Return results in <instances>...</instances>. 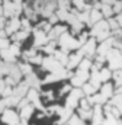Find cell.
Listing matches in <instances>:
<instances>
[{"label": "cell", "mask_w": 122, "mask_h": 125, "mask_svg": "<svg viewBox=\"0 0 122 125\" xmlns=\"http://www.w3.org/2000/svg\"><path fill=\"white\" fill-rule=\"evenodd\" d=\"M80 108H81V109H86V111H90L92 109V103L87 100V97H83V99L80 100Z\"/></svg>", "instance_id": "e575fe53"}, {"label": "cell", "mask_w": 122, "mask_h": 125, "mask_svg": "<svg viewBox=\"0 0 122 125\" xmlns=\"http://www.w3.org/2000/svg\"><path fill=\"white\" fill-rule=\"evenodd\" d=\"M100 79H102V82L109 80V79H111V70H108V68L100 70Z\"/></svg>", "instance_id": "d590c367"}, {"label": "cell", "mask_w": 122, "mask_h": 125, "mask_svg": "<svg viewBox=\"0 0 122 125\" xmlns=\"http://www.w3.org/2000/svg\"><path fill=\"white\" fill-rule=\"evenodd\" d=\"M28 62H32V64H42V62H44V58H42V55H41V54H36L35 57L29 58V61H28Z\"/></svg>", "instance_id": "74e56055"}, {"label": "cell", "mask_w": 122, "mask_h": 125, "mask_svg": "<svg viewBox=\"0 0 122 125\" xmlns=\"http://www.w3.org/2000/svg\"><path fill=\"white\" fill-rule=\"evenodd\" d=\"M103 125H122V122L118 118H113V116H108L105 119V124Z\"/></svg>", "instance_id": "4dcf8cb0"}, {"label": "cell", "mask_w": 122, "mask_h": 125, "mask_svg": "<svg viewBox=\"0 0 122 125\" xmlns=\"http://www.w3.org/2000/svg\"><path fill=\"white\" fill-rule=\"evenodd\" d=\"M54 57H55V60H58V62H60L61 65H67L68 64V55H67V52H64L62 50L61 51H55L54 52Z\"/></svg>", "instance_id": "d6986e66"}, {"label": "cell", "mask_w": 122, "mask_h": 125, "mask_svg": "<svg viewBox=\"0 0 122 125\" xmlns=\"http://www.w3.org/2000/svg\"><path fill=\"white\" fill-rule=\"evenodd\" d=\"M20 70H22V73H23V74H26V76H29V74H32V73H33V71H32V67H30L29 62L20 64Z\"/></svg>", "instance_id": "d6a6232c"}, {"label": "cell", "mask_w": 122, "mask_h": 125, "mask_svg": "<svg viewBox=\"0 0 122 125\" xmlns=\"http://www.w3.org/2000/svg\"><path fill=\"white\" fill-rule=\"evenodd\" d=\"M28 35H29V32H26V31H18L16 33L12 35V39H13L15 42H18V41H23Z\"/></svg>", "instance_id": "cb8c5ba5"}, {"label": "cell", "mask_w": 122, "mask_h": 125, "mask_svg": "<svg viewBox=\"0 0 122 125\" xmlns=\"http://www.w3.org/2000/svg\"><path fill=\"white\" fill-rule=\"evenodd\" d=\"M44 99H45V100H48V102H51V100H54V93H52V90H48V92H44Z\"/></svg>", "instance_id": "b9f144b4"}, {"label": "cell", "mask_w": 122, "mask_h": 125, "mask_svg": "<svg viewBox=\"0 0 122 125\" xmlns=\"http://www.w3.org/2000/svg\"><path fill=\"white\" fill-rule=\"evenodd\" d=\"M68 125H84V124H83V119H81L80 116L73 115V116L70 118V121H68Z\"/></svg>", "instance_id": "836d02e7"}, {"label": "cell", "mask_w": 122, "mask_h": 125, "mask_svg": "<svg viewBox=\"0 0 122 125\" xmlns=\"http://www.w3.org/2000/svg\"><path fill=\"white\" fill-rule=\"evenodd\" d=\"M70 3H71V0H58V7H60V9H67V10H68Z\"/></svg>", "instance_id": "f35d334b"}, {"label": "cell", "mask_w": 122, "mask_h": 125, "mask_svg": "<svg viewBox=\"0 0 122 125\" xmlns=\"http://www.w3.org/2000/svg\"><path fill=\"white\" fill-rule=\"evenodd\" d=\"M83 96H84V92L81 90V89H73L70 94H68V97L65 99V106L67 108H70V109H73V108H77V105L80 103V100L83 99Z\"/></svg>", "instance_id": "3957f363"}, {"label": "cell", "mask_w": 122, "mask_h": 125, "mask_svg": "<svg viewBox=\"0 0 122 125\" xmlns=\"http://www.w3.org/2000/svg\"><path fill=\"white\" fill-rule=\"evenodd\" d=\"M68 92H71V87H70V86H64V87L61 89L60 93H61V94H64V93H68Z\"/></svg>", "instance_id": "f6af8a7d"}, {"label": "cell", "mask_w": 122, "mask_h": 125, "mask_svg": "<svg viewBox=\"0 0 122 125\" xmlns=\"http://www.w3.org/2000/svg\"><path fill=\"white\" fill-rule=\"evenodd\" d=\"M22 76H23V73H22V70H20V65H18V64H10V73H9V77H12V79L18 83V82H20Z\"/></svg>", "instance_id": "5bb4252c"}, {"label": "cell", "mask_w": 122, "mask_h": 125, "mask_svg": "<svg viewBox=\"0 0 122 125\" xmlns=\"http://www.w3.org/2000/svg\"><path fill=\"white\" fill-rule=\"evenodd\" d=\"M100 93L103 94L106 99H109V97H112V94H113V89H112V84L111 83H105L103 86H102V89H100Z\"/></svg>", "instance_id": "ffe728a7"}, {"label": "cell", "mask_w": 122, "mask_h": 125, "mask_svg": "<svg viewBox=\"0 0 122 125\" xmlns=\"http://www.w3.org/2000/svg\"><path fill=\"white\" fill-rule=\"evenodd\" d=\"M105 114L100 108V105H96L94 109H93V118H92V122L93 125H103L105 124Z\"/></svg>", "instance_id": "30bf717a"}, {"label": "cell", "mask_w": 122, "mask_h": 125, "mask_svg": "<svg viewBox=\"0 0 122 125\" xmlns=\"http://www.w3.org/2000/svg\"><path fill=\"white\" fill-rule=\"evenodd\" d=\"M55 15L58 16V19H60V21L68 22V19H70V16H71V12H68L67 9H58Z\"/></svg>", "instance_id": "7402d4cb"}, {"label": "cell", "mask_w": 122, "mask_h": 125, "mask_svg": "<svg viewBox=\"0 0 122 125\" xmlns=\"http://www.w3.org/2000/svg\"><path fill=\"white\" fill-rule=\"evenodd\" d=\"M113 80H115V84L118 86V89L122 87V70H116L113 73Z\"/></svg>", "instance_id": "4316f807"}, {"label": "cell", "mask_w": 122, "mask_h": 125, "mask_svg": "<svg viewBox=\"0 0 122 125\" xmlns=\"http://www.w3.org/2000/svg\"><path fill=\"white\" fill-rule=\"evenodd\" d=\"M109 105H112V106L118 108V109L121 111V114H122V94H116V96H113V97L111 99Z\"/></svg>", "instance_id": "603a6c76"}, {"label": "cell", "mask_w": 122, "mask_h": 125, "mask_svg": "<svg viewBox=\"0 0 122 125\" xmlns=\"http://www.w3.org/2000/svg\"><path fill=\"white\" fill-rule=\"evenodd\" d=\"M102 16H103V13H102L100 10L93 9L90 12V23H97V22H100V21H102Z\"/></svg>", "instance_id": "44dd1931"}, {"label": "cell", "mask_w": 122, "mask_h": 125, "mask_svg": "<svg viewBox=\"0 0 122 125\" xmlns=\"http://www.w3.org/2000/svg\"><path fill=\"white\" fill-rule=\"evenodd\" d=\"M33 109H35V106L33 105H28V106H25L23 109H20V119L22 121H28L30 116H32V114H33Z\"/></svg>", "instance_id": "e0dca14e"}, {"label": "cell", "mask_w": 122, "mask_h": 125, "mask_svg": "<svg viewBox=\"0 0 122 125\" xmlns=\"http://www.w3.org/2000/svg\"><path fill=\"white\" fill-rule=\"evenodd\" d=\"M79 116L84 121V119H92L93 118V109H90V111H86V109H79Z\"/></svg>", "instance_id": "d4e9b609"}, {"label": "cell", "mask_w": 122, "mask_h": 125, "mask_svg": "<svg viewBox=\"0 0 122 125\" xmlns=\"http://www.w3.org/2000/svg\"><path fill=\"white\" fill-rule=\"evenodd\" d=\"M83 92H84V94H87V96H92V94L96 92V89L92 86L90 83H84L83 84Z\"/></svg>", "instance_id": "f1b7e54d"}, {"label": "cell", "mask_w": 122, "mask_h": 125, "mask_svg": "<svg viewBox=\"0 0 122 125\" xmlns=\"http://www.w3.org/2000/svg\"><path fill=\"white\" fill-rule=\"evenodd\" d=\"M42 67H44L47 71H50V73H52V71H58V70H62V65H61L60 62H58V60H55V57H52V55H50V57L44 58Z\"/></svg>", "instance_id": "5b68a950"}, {"label": "cell", "mask_w": 122, "mask_h": 125, "mask_svg": "<svg viewBox=\"0 0 122 125\" xmlns=\"http://www.w3.org/2000/svg\"><path fill=\"white\" fill-rule=\"evenodd\" d=\"M116 1H118V0H103L102 3H103V4H109V6H112V4H115Z\"/></svg>", "instance_id": "bcb514c9"}, {"label": "cell", "mask_w": 122, "mask_h": 125, "mask_svg": "<svg viewBox=\"0 0 122 125\" xmlns=\"http://www.w3.org/2000/svg\"><path fill=\"white\" fill-rule=\"evenodd\" d=\"M108 23H109V29H111V31H115V32H116V31H119V28H121L116 19L109 18V19H108Z\"/></svg>", "instance_id": "83f0119b"}, {"label": "cell", "mask_w": 122, "mask_h": 125, "mask_svg": "<svg viewBox=\"0 0 122 125\" xmlns=\"http://www.w3.org/2000/svg\"><path fill=\"white\" fill-rule=\"evenodd\" d=\"M0 54H1V48H0Z\"/></svg>", "instance_id": "681fc988"}, {"label": "cell", "mask_w": 122, "mask_h": 125, "mask_svg": "<svg viewBox=\"0 0 122 125\" xmlns=\"http://www.w3.org/2000/svg\"><path fill=\"white\" fill-rule=\"evenodd\" d=\"M68 77V71H65L64 68L62 70H58V71H52L47 76L45 79V83H50V82H58L61 79H67Z\"/></svg>", "instance_id": "8fae6325"}, {"label": "cell", "mask_w": 122, "mask_h": 125, "mask_svg": "<svg viewBox=\"0 0 122 125\" xmlns=\"http://www.w3.org/2000/svg\"><path fill=\"white\" fill-rule=\"evenodd\" d=\"M106 58H108L112 70H122V51L112 48L109 51V54L106 55Z\"/></svg>", "instance_id": "7a4b0ae2"}, {"label": "cell", "mask_w": 122, "mask_h": 125, "mask_svg": "<svg viewBox=\"0 0 122 125\" xmlns=\"http://www.w3.org/2000/svg\"><path fill=\"white\" fill-rule=\"evenodd\" d=\"M83 51L80 50V51H77L76 54H73V55H70V58H68V64H67V68L68 70H73V68H76V67H79L80 65V62L83 61L84 58H83Z\"/></svg>", "instance_id": "9c48e42d"}, {"label": "cell", "mask_w": 122, "mask_h": 125, "mask_svg": "<svg viewBox=\"0 0 122 125\" xmlns=\"http://www.w3.org/2000/svg\"><path fill=\"white\" fill-rule=\"evenodd\" d=\"M60 45H61V48H62V51H64V52H67V51H70V50H74V48L81 47V44L79 42V39L73 38V36H71V35H68L67 32H65V33H62V35L60 36Z\"/></svg>", "instance_id": "6da1fadb"}, {"label": "cell", "mask_w": 122, "mask_h": 125, "mask_svg": "<svg viewBox=\"0 0 122 125\" xmlns=\"http://www.w3.org/2000/svg\"><path fill=\"white\" fill-rule=\"evenodd\" d=\"M105 33H109V23L106 21H100L97 23H94L93 29H92V36H100V35H105Z\"/></svg>", "instance_id": "52a82bcc"}, {"label": "cell", "mask_w": 122, "mask_h": 125, "mask_svg": "<svg viewBox=\"0 0 122 125\" xmlns=\"http://www.w3.org/2000/svg\"><path fill=\"white\" fill-rule=\"evenodd\" d=\"M33 32H35V41H33L35 48H36V47H45V45L50 42V39H48V33H45L44 31H41L39 28L33 29Z\"/></svg>", "instance_id": "8992f818"}, {"label": "cell", "mask_w": 122, "mask_h": 125, "mask_svg": "<svg viewBox=\"0 0 122 125\" xmlns=\"http://www.w3.org/2000/svg\"><path fill=\"white\" fill-rule=\"evenodd\" d=\"M102 13H103V16H106V18H111V15L113 13V9L109 6V4H103L102 6V10H100Z\"/></svg>", "instance_id": "f546056e"}, {"label": "cell", "mask_w": 122, "mask_h": 125, "mask_svg": "<svg viewBox=\"0 0 122 125\" xmlns=\"http://www.w3.org/2000/svg\"><path fill=\"white\" fill-rule=\"evenodd\" d=\"M0 3H1V0H0Z\"/></svg>", "instance_id": "f907efd6"}, {"label": "cell", "mask_w": 122, "mask_h": 125, "mask_svg": "<svg viewBox=\"0 0 122 125\" xmlns=\"http://www.w3.org/2000/svg\"><path fill=\"white\" fill-rule=\"evenodd\" d=\"M113 13H122V1H116L113 4Z\"/></svg>", "instance_id": "60d3db41"}, {"label": "cell", "mask_w": 122, "mask_h": 125, "mask_svg": "<svg viewBox=\"0 0 122 125\" xmlns=\"http://www.w3.org/2000/svg\"><path fill=\"white\" fill-rule=\"evenodd\" d=\"M3 25H4V21L3 18H0V29H3Z\"/></svg>", "instance_id": "7dc6e473"}, {"label": "cell", "mask_w": 122, "mask_h": 125, "mask_svg": "<svg viewBox=\"0 0 122 125\" xmlns=\"http://www.w3.org/2000/svg\"><path fill=\"white\" fill-rule=\"evenodd\" d=\"M73 4L76 6L77 10H84V7H86V0H73Z\"/></svg>", "instance_id": "8d00e7d4"}, {"label": "cell", "mask_w": 122, "mask_h": 125, "mask_svg": "<svg viewBox=\"0 0 122 125\" xmlns=\"http://www.w3.org/2000/svg\"><path fill=\"white\" fill-rule=\"evenodd\" d=\"M96 39H89L84 45H83V48H81V51H83V54L89 58V57H92L94 52H96Z\"/></svg>", "instance_id": "4fadbf2b"}, {"label": "cell", "mask_w": 122, "mask_h": 125, "mask_svg": "<svg viewBox=\"0 0 122 125\" xmlns=\"http://www.w3.org/2000/svg\"><path fill=\"white\" fill-rule=\"evenodd\" d=\"M1 121L7 125H19L20 124V116H18V114L12 109H6L1 114Z\"/></svg>", "instance_id": "277c9868"}, {"label": "cell", "mask_w": 122, "mask_h": 125, "mask_svg": "<svg viewBox=\"0 0 122 125\" xmlns=\"http://www.w3.org/2000/svg\"><path fill=\"white\" fill-rule=\"evenodd\" d=\"M26 84L29 86L30 89H39V86H41V80L38 79V76L35 74V73H32L29 76H26Z\"/></svg>", "instance_id": "2e32d148"}, {"label": "cell", "mask_w": 122, "mask_h": 125, "mask_svg": "<svg viewBox=\"0 0 122 125\" xmlns=\"http://www.w3.org/2000/svg\"><path fill=\"white\" fill-rule=\"evenodd\" d=\"M22 26V21H19L18 18H12L10 19V22L7 23V26H6V33L7 35H13V33H16V32L19 31V28Z\"/></svg>", "instance_id": "7c38bea8"}, {"label": "cell", "mask_w": 122, "mask_h": 125, "mask_svg": "<svg viewBox=\"0 0 122 125\" xmlns=\"http://www.w3.org/2000/svg\"><path fill=\"white\" fill-rule=\"evenodd\" d=\"M71 26H73V33H79V32L83 29V22H80V21L77 19L76 22L71 23Z\"/></svg>", "instance_id": "1f68e13d"}, {"label": "cell", "mask_w": 122, "mask_h": 125, "mask_svg": "<svg viewBox=\"0 0 122 125\" xmlns=\"http://www.w3.org/2000/svg\"><path fill=\"white\" fill-rule=\"evenodd\" d=\"M6 87H7V84H6V82L0 79V96H3V92L6 90Z\"/></svg>", "instance_id": "7bdbcfd3"}, {"label": "cell", "mask_w": 122, "mask_h": 125, "mask_svg": "<svg viewBox=\"0 0 122 125\" xmlns=\"http://www.w3.org/2000/svg\"><path fill=\"white\" fill-rule=\"evenodd\" d=\"M23 10H25V16H26V19H29V21H36L38 19V12L33 9V7H29L28 4H23Z\"/></svg>", "instance_id": "ac0fdd59"}, {"label": "cell", "mask_w": 122, "mask_h": 125, "mask_svg": "<svg viewBox=\"0 0 122 125\" xmlns=\"http://www.w3.org/2000/svg\"><path fill=\"white\" fill-rule=\"evenodd\" d=\"M118 94H122V87H119V89H118Z\"/></svg>", "instance_id": "c3c4849f"}, {"label": "cell", "mask_w": 122, "mask_h": 125, "mask_svg": "<svg viewBox=\"0 0 122 125\" xmlns=\"http://www.w3.org/2000/svg\"><path fill=\"white\" fill-rule=\"evenodd\" d=\"M92 67V61H90V58H84L83 61L80 62V65H79V70H83V71H89Z\"/></svg>", "instance_id": "484cf974"}, {"label": "cell", "mask_w": 122, "mask_h": 125, "mask_svg": "<svg viewBox=\"0 0 122 125\" xmlns=\"http://www.w3.org/2000/svg\"><path fill=\"white\" fill-rule=\"evenodd\" d=\"M22 28H23V31H26V32H30V22H29V19H23L22 21Z\"/></svg>", "instance_id": "ab89813d"}, {"label": "cell", "mask_w": 122, "mask_h": 125, "mask_svg": "<svg viewBox=\"0 0 122 125\" xmlns=\"http://www.w3.org/2000/svg\"><path fill=\"white\" fill-rule=\"evenodd\" d=\"M89 71H83V70H79L76 73V76L71 79V84L79 87V86H83L84 83H87V79H89Z\"/></svg>", "instance_id": "ba28073f"}, {"label": "cell", "mask_w": 122, "mask_h": 125, "mask_svg": "<svg viewBox=\"0 0 122 125\" xmlns=\"http://www.w3.org/2000/svg\"><path fill=\"white\" fill-rule=\"evenodd\" d=\"M65 31H67L65 26H54V28L51 29V32L48 33V39H50V41H55L57 38H60L62 33H65Z\"/></svg>", "instance_id": "9a60e30c"}, {"label": "cell", "mask_w": 122, "mask_h": 125, "mask_svg": "<svg viewBox=\"0 0 122 125\" xmlns=\"http://www.w3.org/2000/svg\"><path fill=\"white\" fill-rule=\"evenodd\" d=\"M58 21H60V19H58V16H57V15H55V13H54V15H52V16H51V18H50V19H48V22H50V23H51V25H54V23H57V22H58Z\"/></svg>", "instance_id": "ee69618b"}]
</instances>
